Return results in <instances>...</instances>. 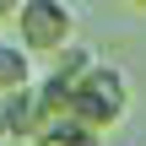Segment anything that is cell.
Returning <instances> with one entry per match:
<instances>
[{"label":"cell","instance_id":"6da1fadb","mask_svg":"<svg viewBox=\"0 0 146 146\" xmlns=\"http://www.w3.org/2000/svg\"><path fill=\"white\" fill-rule=\"evenodd\" d=\"M125 108H130V76L119 70V65H92L81 81H76V92H70V119H81L87 130H114L119 119H125Z\"/></svg>","mask_w":146,"mask_h":146},{"label":"cell","instance_id":"7a4b0ae2","mask_svg":"<svg viewBox=\"0 0 146 146\" xmlns=\"http://www.w3.org/2000/svg\"><path fill=\"white\" fill-rule=\"evenodd\" d=\"M70 33H76V16L65 0H22L16 11V43L27 54H65L70 49Z\"/></svg>","mask_w":146,"mask_h":146},{"label":"cell","instance_id":"3957f363","mask_svg":"<svg viewBox=\"0 0 146 146\" xmlns=\"http://www.w3.org/2000/svg\"><path fill=\"white\" fill-rule=\"evenodd\" d=\"M49 119H54V114H49V103H43L38 81H33V87H22V92H5V125H11V135H27V141H33Z\"/></svg>","mask_w":146,"mask_h":146},{"label":"cell","instance_id":"277c9868","mask_svg":"<svg viewBox=\"0 0 146 146\" xmlns=\"http://www.w3.org/2000/svg\"><path fill=\"white\" fill-rule=\"evenodd\" d=\"M33 146H103V135L87 130L81 119H70V114H54V119L33 135Z\"/></svg>","mask_w":146,"mask_h":146},{"label":"cell","instance_id":"5b68a950","mask_svg":"<svg viewBox=\"0 0 146 146\" xmlns=\"http://www.w3.org/2000/svg\"><path fill=\"white\" fill-rule=\"evenodd\" d=\"M22 87H33V54L16 38H0V98L22 92Z\"/></svg>","mask_w":146,"mask_h":146},{"label":"cell","instance_id":"8992f818","mask_svg":"<svg viewBox=\"0 0 146 146\" xmlns=\"http://www.w3.org/2000/svg\"><path fill=\"white\" fill-rule=\"evenodd\" d=\"M92 65H98V54H92L87 43H70L65 54H54V65H49V70H54V76H65V81L76 87V81H81V76L92 70Z\"/></svg>","mask_w":146,"mask_h":146},{"label":"cell","instance_id":"52a82bcc","mask_svg":"<svg viewBox=\"0 0 146 146\" xmlns=\"http://www.w3.org/2000/svg\"><path fill=\"white\" fill-rule=\"evenodd\" d=\"M11 135V125H5V98H0V141Z\"/></svg>","mask_w":146,"mask_h":146},{"label":"cell","instance_id":"ba28073f","mask_svg":"<svg viewBox=\"0 0 146 146\" xmlns=\"http://www.w3.org/2000/svg\"><path fill=\"white\" fill-rule=\"evenodd\" d=\"M125 5H141V11H146V0H125Z\"/></svg>","mask_w":146,"mask_h":146}]
</instances>
